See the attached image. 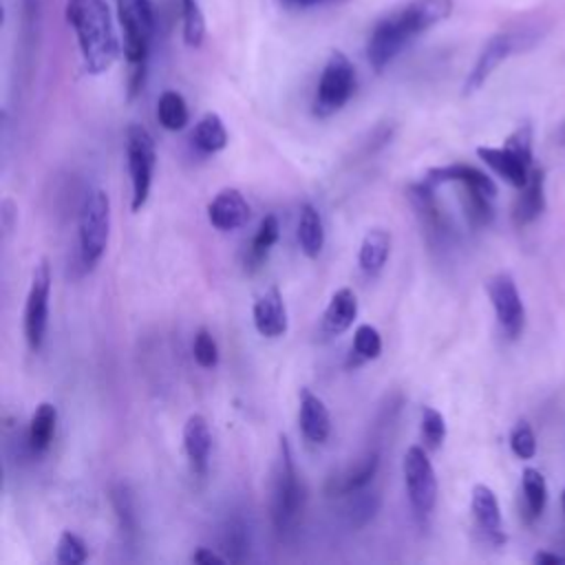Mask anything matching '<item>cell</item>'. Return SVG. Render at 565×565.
Returning <instances> with one entry per match:
<instances>
[{
	"mask_svg": "<svg viewBox=\"0 0 565 565\" xmlns=\"http://www.w3.org/2000/svg\"><path fill=\"white\" fill-rule=\"evenodd\" d=\"M183 448L190 461V468L196 477L207 475L210 450H212V433L203 415H190L183 424Z\"/></svg>",
	"mask_w": 565,
	"mask_h": 565,
	"instance_id": "obj_14",
	"label": "cell"
},
{
	"mask_svg": "<svg viewBox=\"0 0 565 565\" xmlns=\"http://www.w3.org/2000/svg\"><path fill=\"white\" fill-rule=\"evenodd\" d=\"M254 327L263 338H280L287 331V307L282 300V294L276 285L267 287L254 302L252 309Z\"/></svg>",
	"mask_w": 565,
	"mask_h": 565,
	"instance_id": "obj_12",
	"label": "cell"
},
{
	"mask_svg": "<svg viewBox=\"0 0 565 565\" xmlns=\"http://www.w3.org/2000/svg\"><path fill=\"white\" fill-rule=\"evenodd\" d=\"M521 490H523V508H525L527 521L539 519L547 503L545 477L536 468H525L521 477Z\"/></svg>",
	"mask_w": 565,
	"mask_h": 565,
	"instance_id": "obj_26",
	"label": "cell"
},
{
	"mask_svg": "<svg viewBox=\"0 0 565 565\" xmlns=\"http://www.w3.org/2000/svg\"><path fill=\"white\" fill-rule=\"evenodd\" d=\"M355 90V68L342 51H331L313 97V115L331 117L338 113Z\"/></svg>",
	"mask_w": 565,
	"mask_h": 565,
	"instance_id": "obj_7",
	"label": "cell"
},
{
	"mask_svg": "<svg viewBox=\"0 0 565 565\" xmlns=\"http://www.w3.org/2000/svg\"><path fill=\"white\" fill-rule=\"evenodd\" d=\"M79 256L90 269L106 252L110 234V199L104 190L95 188L82 201L79 207Z\"/></svg>",
	"mask_w": 565,
	"mask_h": 565,
	"instance_id": "obj_5",
	"label": "cell"
},
{
	"mask_svg": "<svg viewBox=\"0 0 565 565\" xmlns=\"http://www.w3.org/2000/svg\"><path fill=\"white\" fill-rule=\"evenodd\" d=\"M463 188V210H466V218L470 221L472 227H483L492 221L494 210H492V199L486 192L470 188V185H461Z\"/></svg>",
	"mask_w": 565,
	"mask_h": 565,
	"instance_id": "obj_30",
	"label": "cell"
},
{
	"mask_svg": "<svg viewBox=\"0 0 565 565\" xmlns=\"http://www.w3.org/2000/svg\"><path fill=\"white\" fill-rule=\"evenodd\" d=\"M486 291H488V298H490L492 309L497 313L499 327L503 329V333L510 340H516L523 333L525 307H523V300H521V294L516 289L514 278L505 271L494 274L486 282Z\"/></svg>",
	"mask_w": 565,
	"mask_h": 565,
	"instance_id": "obj_11",
	"label": "cell"
},
{
	"mask_svg": "<svg viewBox=\"0 0 565 565\" xmlns=\"http://www.w3.org/2000/svg\"><path fill=\"white\" fill-rule=\"evenodd\" d=\"M519 190L521 192L514 201L512 218L521 227V225H527L534 218H539V214L545 210V170L532 168L527 181Z\"/></svg>",
	"mask_w": 565,
	"mask_h": 565,
	"instance_id": "obj_19",
	"label": "cell"
},
{
	"mask_svg": "<svg viewBox=\"0 0 565 565\" xmlns=\"http://www.w3.org/2000/svg\"><path fill=\"white\" fill-rule=\"evenodd\" d=\"M110 501H113V508H115V514L119 519V525L126 534H135L137 530V514H135V508H132V497H130V490L124 486V483H117L113 486L110 490Z\"/></svg>",
	"mask_w": 565,
	"mask_h": 565,
	"instance_id": "obj_34",
	"label": "cell"
},
{
	"mask_svg": "<svg viewBox=\"0 0 565 565\" xmlns=\"http://www.w3.org/2000/svg\"><path fill=\"white\" fill-rule=\"evenodd\" d=\"M349 503L344 508V514H347V523L349 527L353 530H360L364 527L369 521H373V516L377 514L380 510V494L377 492H369L366 488L362 490H355L349 494Z\"/></svg>",
	"mask_w": 565,
	"mask_h": 565,
	"instance_id": "obj_28",
	"label": "cell"
},
{
	"mask_svg": "<svg viewBox=\"0 0 565 565\" xmlns=\"http://www.w3.org/2000/svg\"><path fill=\"white\" fill-rule=\"evenodd\" d=\"M391 254V232L382 230V227H373L364 234L362 245H360V254H358V263L360 269L366 276H377Z\"/></svg>",
	"mask_w": 565,
	"mask_h": 565,
	"instance_id": "obj_22",
	"label": "cell"
},
{
	"mask_svg": "<svg viewBox=\"0 0 565 565\" xmlns=\"http://www.w3.org/2000/svg\"><path fill=\"white\" fill-rule=\"evenodd\" d=\"M422 437L428 450H437L446 439V419L433 406L422 408Z\"/></svg>",
	"mask_w": 565,
	"mask_h": 565,
	"instance_id": "obj_35",
	"label": "cell"
},
{
	"mask_svg": "<svg viewBox=\"0 0 565 565\" xmlns=\"http://www.w3.org/2000/svg\"><path fill=\"white\" fill-rule=\"evenodd\" d=\"M192 355L196 360L199 366L203 369H212L218 362V347L216 340L212 338V333L207 329H199L192 342Z\"/></svg>",
	"mask_w": 565,
	"mask_h": 565,
	"instance_id": "obj_37",
	"label": "cell"
},
{
	"mask_svg": "<svg viewBox=\"0 0 565 565\" xmlns=\"http://www.w3.org/2000/svg\"><path fill=\"white\" fill-rule=\"evenodd\" d=\"M561 501H563V510H565V490H563V497H561Z\"/></svg>",
	"mask_w": 565,
	"mask_h": 565,
	"instance_id": "obj_44",
	"label": "cell"
},
{
	"mask_svg": "<svg viewBox=\"0 0 565 565\" xmlns=\"http://www.w3.org/2000/svg\"><path fill=\"white\" fill-rule=\"evenodd\" d=\"M287 2L294 4V7L307 9V7H316V4H322V2H331V0H287Z\"/></svg>",
	"mask_w": 565,
	"mask_h": 565,
	"instance_id": "obj_43",
	"label": "cell"
},
{
	"mask_svg": "<svg viewBox=\"0 0 565 565\" xmlns=\"http://www.w3.org/2000/svg\"><path fill=\"white\" fill-rule=\"evenodd\" d=\"M479 159L490 166L505 183L521 188L532 170V163H527L523 157H519L514 150H510L508 146L501 148H490V146H479L477 148Z\"/></svg>",
	"mask_w": 565,
	"mask_h": 565,
	"instance_id": "obj_17",
	"label": "cell"
},
{
	"mask_svg": "<svg viewBox=\"0 0 565 565\" xmlns=\"http://www.w3.org/2000/svg\"><path fill=\"white\" fill-rule=\"evenodd\" d=\"M452 13V0H411L386 13L366 40V60L375 73H382L417 35L446 20Z\"/></svg>",
	"mask_w": 565,
	"mask_h": 565,
	"instance_id": "obj_1",
	"label": "cell"
},
{
	"mask_svg": "<svg viewBox=\"0 0 565 565\" xmlns=\"http://www.w3.org/2000/svg\"><path fill=\"white\" fill-rule=\"evenodd\" d=\"M157 119L166 130L185 128L190 113H188V104H185L183 95L177 90H163L157 102Z\"/></svg>",
	"mask_w": 565,
	"mask_h": 565,
	"instance_id": "obj_29",
	"label": "cell"
},
{
	"mask_svg": "<svg viewBox=\"0 0 565 565\" xmlns=\"http://www.w3.org/2000/svg\"><path fill=\"white\" fill-rule=\"evenodd\" d=\"M278 459L274 466L271 479V523L274 527L285 534L296 527L302 508H305V486L298 477L294 455L285 435L278 439Z\"/></svg>",
	"mask_w": 565,
	"mask_h": 565,
	"instance_id": "obj_4",
	"label": "cell"
},
{
	"mask_svg": "<svg viewBox=\"0 0 565 565\" xmlns=\"http://www.w3.org/2000/svg\"><path fill=\"white\" fill-rule=\"evenodd\" d=\"M510 448L519 459H532L536 455V437L527 422H516L510 433Z\"/></svg>",
	"mask_w": 565,
	"mask_h": 565,
	"instance_id": "obj_38",
	"label": "cell"
},
{
	"mask_svg": "<svg viewBox=\"0 0 565 565\" xmlns=\"http://www.w3.org/2000/svg\"><path fill=\"white\" fill-rule=\"evenodd\" d=\"M298 245L307 258H318L322 247H324V225L320 212L311 205L305 203L300 207V218H298Z\"/></svg>",
	"mask_w": 565,
	"mask_h": 565,
	"instance_id": "obj_23",
	"label": "cell"
},
{
	"mask_svg": "<svg viewBox=\"0 0 565 565\" xmlns=\"http://www.w3.org/2000/svg\"><path fill=\"white\" fill-rule=\"evenodd\" d=\"M227 558L225 556H221V554H216V552H212L210 547H199L194 554H192V563H199V565H221V563H225Z\"/></svg>",
	"mask_w": 565,
	"mask_h": 565,
	"instance_id": "obj_41",
	"label": "cell"
},
{
	"mask_svg": "<svg viewBox=\"0 0 565 565\" xmlns=\"http://www.w3.org/2000/svg\"><path fill=\"white\" fill-rule=\"evenodd\" d=\"M510 150H514L519 157H523L527 163H532V126L525 121L521 124L508 139L505 143Z\"/></svg>",
	"mask_w": 565,
	"mask_h": 565,
	"instance_id": "obj_40",
	"label": "cell"
},
{
	"mask_svg": "<svg viewBox=\"0 0 565 565\" xmlns=\"http://www.w3.org/2000/svg\"><path fill=\"white\" fill-rule=\"evenodd\" d=\"M86 558H88L86 543L68 530L62 532V536L57 541V563H62V565H82Z\"/></svg>",
	"mask_w": 565,
	"mask_h": 565,
	"instance_id": "obj_36",
	"label": "cell"
},
{
	"mask_svg": "<svg viewBox=\"0 0 565 565\" xmlns=\"http://www.w3.org/2000/svg\"><path fill=\"white\" fill-rule=\"evenodd\" d=\"M536 42V33L532 29H512V31H499L492 35L486 46L481 49L479 57L475 60L466 82H463V95H472L479 90L486 79L505 62L512 53L523 51Z\"/></svg>",
	"mask_w": 565,
	"mask_h": 565,
	"instance_id": "obj_6",
	"label": "cell"
},
{
	"mask_svg": "<svg viewBox=\"0 0 565 565\" xmlns=\"http://www.w3.org/2000/svg\"><path fill=\"white\" fill-rule=\"evenodd\" d=\"M426 185L430 188H437L441 183H461V185H470V188H477L481 192H486L488 196H497V185L494 181L481 172L479 168L475 166H468V163H448V166H437V168H430L424 179H422Z\"/></svg>",
	"mask_w": 565,
	"mask_h": 565,
	"instance_id": "obj_15",
	"label": "cell"
},
{
	"mask_svg": "<svg viewBox=\"0 0 565 565\" xmlns=\"http://www.w3.org/2000/svg\"><path fill=\"white\" fill-rule=\"evenodd\" d=\"M249 203L236 188L221 190L210 203H207V218L210 223L221 232H232L243 227L249 221Z\"/></svg>",
	"mask_w": 565,
	"mask_h": 565,
	"instance_id": "obj_13",
	"label": "cell"
},
{
	"mask_svg": "<svg viewBox=\"0 0 565 565\" xmlns=\"http://www.w3.org/2000/svg\"><path fill=\"white\" fill-rule=\"evenodd\" d=\"M470 508H472V516H475L477 525L481 527V532L486 536H490L494 543H501L505 536H503V521H501L497 494L488 486L477 483L472 488Z\"/></svg>",
	"mask_w": 565,
	"mask_h": 565,
	"instance_id": "obj_20",
	"label": "cell"
},
{
	"mask_svg": "<svg viewBox=\"0 0 565 565\" xmlns=\"http://www.w3.org/2000/svg\"><path fill=\"white\" fill-rule=\"evenodd\" d=\"M278 234H280V225H278V218L274 214L265 216L252 238V245H249V252H247V267L249 269H256L260 267V263L267 258L269 249L276 245L278 241Z\"/></svg>",
	"mask_w": 565,
	"mask_h": 565,
	"instance_id": "obj_27",
	"label": "cell"
},
{
	"mask_svg": "<svg viewBox=\"0 0 565 565\" xmlns=\"http://www.w3.org/2000/svg\"><path fill=\"white\" fill-rule=\"evenodd\" d=\"M179 11L183 24V42L188 46H201L205 38V18L199 0H179Z\"/></svg>",
	"mask_w": 565,
	"mask_h": 565,
	"instance_id": "obj_32",
	"label": "cell"
},
{
	"mask_svg": "<svg viewBox=\"0 0 565 565\" xmlns=\"http://www.w3.org/2000/svg\"><path fill=\"white\" fill-rule=\"evenodd\" d=\"M49 296H51V267H49V260L42 258L31 274V287L24 305V338L31 351H38L44 342L46 322H49Z\"/></svg>",
	"mask_w": 565,
	"mask_h": 565,
	"instance_id": "obj_10",
	"label": "cell"
},
{
	"mask_svg": "<svg viewBox=\"0 0 565 565\" xmlns=\"http://www.w3.org/2000/svg\"><path fill=\"white\" fill-rule=\"evenodd\" d=\"M55 424H57V408L51 404V402H42L35 413L31 415V422H29V448L40 455L44 452L51 441H53V435H55Z\"/></svg>",
	"mask_w": 565,
	"mask_h": 565,
	"instance_id": "obj_24",
	"label": "cell"
},
{
	"mask_svg": "<svg viewBox=\"0 0 565 565\" xmlns=\"http://www.w3.org/2000/svg\"><path fill=\"white\" fill-rule=\"evenodd\" d=\"M192 143L203 152V154H214L227 146V130L223 119L216 113L203 115L194 130H192Z\"/></svg>",
	"mask_w": 565,
	"mask_h": 565,
	"instance_id": "obj_25",
	"label": "cell"
},
{
	"mask_svg": "<svg viewBox=\"0 0 565 565\" xmlns=\"http://www.w3.org/2000/svg\"><path fill=\"white\" fill-rule=\"evenodd\" d=\"M377 466H380V452L377 450H369L366 455H362L355 463L347 466L342 472L329 477L327 481V494L329 497H335V494H351L355 490H362L366 488L375 472H377Z\"/></svg>",
	"mask_w": 565,
	"mask_h": 565,
	"instance_id": "obj_16",
	"label": "cell"
},
{
	"mask_svg": "<svg viewBox=\"0 0 565 565\" xmlns=\"http://www.w3.org/2000/svg\"><path fill=\"white\" fill-rule=\"evenodd\" d=\"M358 316V298L349 287H342L333 291L324 316H322V329L329 335H340L344 333Z\"/></svg>",
	"mask_w": 565,
	"mask_h": 565,
	"instance_id": "obj_21",
	"label": "cell"
},
{
	"mask_svg": "<svg viewBox=\"0 0 565 565\" xmlns=\"http://www.w3.org/2000/svg\"><path fill=\"white\" fill-rule=\"evenodd\" d=\"M66 22L77 35L84 68L90 75L108 71L119 57V40L106 0H66Z\"/></svg>",
	"mask_w": 565,
	"mask_h": 565,
	"instance_id": "obj_2",
	"label": "cell"
},
{
	"mask_svg": "<svg viewBox=\"0 0 565 565\" xmlns=\"http://www.w3.org/2000/svg\"><path fill=\"white\" fill-rule=\"evenodd\" d=\"M563 561H565L563 556L550 554V552H539V554L534 556V563H539V565H556V563H563Z\"/></svg>",
	"mask_w": 565,
	"mask_h": 565,
	"instance_id": "obj_42",
	"label": "cell"
},
{
	"mask_svg": "<svg viewBox=\"0 0 565 565\" xmlns=\"http://www.w3.org/2000/svg\"><path fill=\"white\" fill-rule=\"evenodd\" d=\"M404 483L413 510L422 516L430 514L437 503L435 468L422 446H411L404 455Z\"/></svg>",
	"mask_w": 565,
	"mask_h": 565,
	"instance_id": "obj_9",
	"label": "cell"
},
{
	"mask_svg": "<svg viewBox=\"0 0 565 565\" xmlns=\"http://www.w3.org/2000/svg\"><path fill=\"white\" fill-rule=\"evenodd\" d=\"M221 543L227 561H243L249 552V532L243 519H230L223 527Z\"/></svg>",
	"mask_w": 565,
	"mask_h": 565,
	"instance_id": "obj_31",
	"label": "cell"
},
{
	"mask_svg": "<svg viewBox=\"0 0 565 565\" xmlns=\"http://www.w3.org/2000/svg\"><path fill=\"white\" fill-rule=\"evenodd\" d=\"M298 422L302 437L311 444H324L331 433V417L324 406V402L311 393L309 388H300V408H298Z\"/></svg>",
	"mask_w": 565,
	"mask_h": 565,
	"instance_id": "obj_18",
	"label": "cell"
},
{
	"mask_svg": "<svg viewBox=\"0 0 565 565\" xmlns=\"http://www.w3.org/2000/svg\"><path fill=\"white\" fill-rule=\"evenodd\" d=\"M382 353V335L371 324H360L353 333L351 355L355 358L353 364H362L366 360H375Z\"/></svg>",
	"mask_w": 565,
	"mask_h": 565,
	"instance_id": "obj_33",
	"label": "cell"
},
{
	"mask_svg": "<svg viewBox=\"0 0 565 565\" xmlns=\"http://www.w3.org/2000/svg\"><path fill=\"white\" fill-rule=\"evenodd\" d=\"M117 15L124 31V57L128 62V99H135L146 82L154 9L150 0H117Z\"/></svg>",
	"mask_w": 565,
	"mask_h": 565,
	"instance_id": "obj_3",
	"label": "cell"
},
{
	"mask_svg": "<svg viewBox=\"0 0 565 565\" xmlns=\"http://www.w3.org/2000/svg\"><path fill=\"white\" fill-rule=\"evenodd\" d=\"M126 157H128V172H130V183H132L130 207H132V212H139L148 201L150 185H152V172H154V163H157L152 135L139 124H132L126 130Z\"/></svg>",
	"mask_w": 565,
	"mask_h": 565,
	"instance_id": "obj_8",
	"label": "cell"
},
{
	"mask_svg": "<svg viewBox=\"0 0 565 565\" xmlns=\"http://www.w3.org/2000/svg\"><path fill=\"white\" fill-rule=\"evenodd\" d=\"M42 22V0H22V40L35 44Z\"/></svg>",
	"mask_w": 565,
	"mask_h": 565,
	"instance_id": "obj_39",
	"label": "cell"
}]
</instances>
